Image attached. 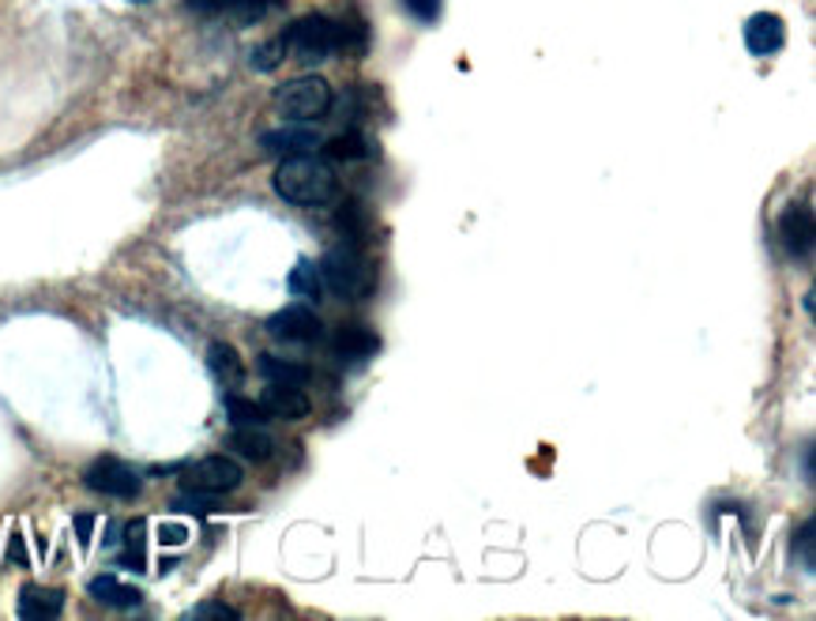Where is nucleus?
Instances as JSON below:
<instances>
[{
	"instance_id": "nucleus-31",
	"label": "nucleus",
	"mask_w": 816,
	"mask_h": 621,
	"mask_svg": "<svg viewBox=\"0 0 816 621\" xmlns=\"http://www.w3.org/2000/svg\"><path fill=\"white\" fill-rule=\"evenodd\" d=\"M12 561L15 565H26V550H23V538L20 535L12 538Z\"/></svg>"
},
{
	"instance_id": "nucleus-18",
	"label": "nucleus",
	"mask_w": 816,
	"mask_h": 621,
	"mask_svg": "<svg viewBox=\"0 0 816 621\" xmlns=\"http://www.w3.org/2000/svg\"><path fill=\"white\" fill-rule=\"evenodd\" d=\"M275 8H282V0H226L218 15L230 20L234 26H253V23H260L264 15H271Z\"/></svg>"
},
{
	"instance_id": "nucleus-22",
	"label": "nucleus",
	"mask_w": 816,
	"mask_h": 621,
	"mask_svg": "<svg viewBox=\"0 0 816 621\" xmlns=\"http://www.w3.org/2000/svg\"><path fill=\"white\" fill-rule=\"evenodd\" d=\"M226 415H230L234 426H264L268 422V410L256 404V399H245V396H226Z\"/></svg>"
},
{
	"instance_id": "nucleus-29",
	"label": "nucleus",
	"mask_w": 816,
	"mask_h": 621,
	"mask_svg": "<svg viewBox=\"0 0 816 621\" xmlns=\"http://www.w3.org/2000/svg\"><path fill=\"white\" fill-rule=\"evenodd\" d=\"M185 527H162V532H159V538H162V543H170V546H178V543H185Z\"/></svg>"
},
{
	"instance_id": "nucleus-20",
	"label": "nucleus",
	"mask_w": 816,
	"mask_h": 621,
	"mask_svg": "<svg viewBox=\"0 0 816 621\" xmlns=\"http://www.w3.org/2000/svg\"><path fill=\"white\" fill-rule=\"evenodd\" d=\"M290 290L293 295H301V298H309V301H320L324 298V271H320V264L316 260H301L298 268L290 271Z\"/></svg>"
},
{
	"instance_id": "nucleus-7",
	"label": "nucleus",
	"mask_w": 816,
	"mask_h": 621,
	"mask_svg": "<svg viewBox=\"0 0 816 621\" xmlns=\"http://www.w3.org/2000/svg\"><path fill=\"white\" fill-rule=\"evenodd\" d=\"M779 245H783L791 260L813 257V207L809 204H791L779 215Z\"/></svg>"
},
{
	"instance_id": "nucleus-27",
	"label": "nucleus",
	"mask_w": 816,
	"mask_h": 621,
	"mask_svg": "<svg viewBox=\"0 0 816 621\" xmlns=\"http://www.w3.org/2000/svg\"><path fill=\"white\" fill-rule=\"evenodd\" d=\"M192 618H237V610L226 607V602H200V607L192 610Z\"/></svg>"
},
{
	"instance_id": "nucleus-19",
	"label": "nucleus",
	"mask_w": 816,
	"mask_h": 621,
	"mask_svg": "<svg viewBox=\"0 0 816 621\" xmlns=\"http://www.w3.org/2000/svg\"><path fill=\"white\" fill-rule=\"evenodd\" d=\"M87 591L98 602H106V607H136V602H140V591L128 588V583H121L117 577H95L87 583Z\"/></svg>"
},
{
	"instance_id": "nucleus-17",
	"label": "nucleus",
	"mask_w": 816,
	"mask_h": 621,
	"mask_svg": "<svg viewBox=\"0 0 816 621\" xmlns=\"http://www.w3.org/2000/svg\"><path fill=\"white\" fill-rule=\"evenodd\" d=\"M230 449H234V452H241L245 460L264 463V460H271L275 441H271L268 433H264L260 426H237V429H234V437H230Z\"/></svg>"
},
{
	"instance_id": "nucleus-12",
	"label": "nucleus",
	"mask_w": 816,
	"mask_h": 621,
	"mask_svg": "<svg viewBox=\"0 0 816 621\" xmlns=\"http://www.w3.org/2000/svg\"><path fill=\"white\" fill-rule=\"evenodd\" d=\"M320 143V136L313 129H298V125H290V129H271L260 136V148L268 154H298V151H313Z\"/></svg>"
},
{
	"instance_id": "nucleus-6",
	"label": "nucleus",
	"mask_w": 816,
	"mask_h": 621,
	"mask_svg": "<svg viewBox=\"0 0 816 621\" xmlns=\"http://www.w3.org/2000/svg\"><path fill=\"white\" fill-rule=\"evenodd\" d=\"M84 482L95 493H106V497H136L140 493V474H136L128 463L114 460V456H103V460H95L90 468L84 471Z\"/></svg>"
},
{
	"instance_id": "nucleus-16",
	"label": "nucleus",
	"mask_w": 816,
	"mask_h": 621,
	"mask_svg": "<svg viewBox=\"0 0 816 621\" xmlns=\"http://www.w3.org/2000/svg\"><path fill=\"white\" fill-rule=\"evenodd\" d=\"M373 154V143L365 140L357 129H346V132H335L332 140L324 143V159L328 162H362Z\"/></svg>"
},
{
	"instance_id": "nucleus-2",
	"label": "nucleus",
	"mask_w": 816,
	"mask_h": 621,
	"mask_svg": "<svg viewBox=\"0 0 816 621\" xmlns=\"http://www.w3.org/2000/svg\"><path fill=\"white\" fill-rule=\"evenodd\" d=\"M320 271H324V287L335 290L339 298H369L377 290V264L369 260V253L354 242H343L335 249L324 253L320 260Z\"/></svg>"
},
{
	"instance_id": "nucleus-9",
	"label": "nucleus",
	"mask_w": 816,
	"mask_h": 621,
	"mask_svg": "<svg viewBox=\"0 0 816 621\" xmlns=\"http://www.w3.org/2000/svg\"><path fill=\"white\" fill-rule=\"evenodd\" d=\"M377 351H380V335H377V332H369V328H362V324H343V328H335V335H332V354H335L339 362L362 365V362H369Z\"/></svg>"
},
{
	"instance_id": "nucleus-26",
	"label": "nucleus",
	"mask_w": 816,
	"mask_h": 621,
	"mask_svg": "<svg viewBox=\"0 0 816 621\" xmlns=\"http://www.w3.org/2000/svg\"><path fill=\"white\" fill-rule=\"evenodd\" d=\"M402 8H407V12L415 15L418 23H437L440 20V8H444V0H402Z\"/></svg>"
},
{
	"instance_id": "nucleus-5",
	"label": "nucleus",
	"mask_w": 816,
	"mask_h": 621,
	"mask_svg": "<svg viewBox=\"0 0 816 621\" xmlns=\"http://www.w3.org/2000/svg\"><path fill=\"white\" fill-rule=\"evenodd\" d=\"M241 468L230 460V456H207V460L192 463L181 474V486L185 493H204V497H218V493H230L241 486Z\"/></svg>"
},
{
	"instance_id": "nucleus-23",
	"label": "nucleus",
	"mask_w": 816,
	"mask_h": 621,
	"mask_svg": "<svg viewBox=\"0 0 816 621\" xmlns=\"http://www.w3.org/2000/svg\"><path fill=\"white\" fill-rule=\"evenodd\" d=\"M282 57H287V45H282V39H271L264 45H256L253 50V68L256 72H271L282 65Z\"/></svg>"
},
{
	"instance_id": "nucleus-3",
	"label": "nucleus",
	"mask_w": 816,
	"mask_h": 621,
	"mask_svg": "<svg viewBox=\"0 0 816 621\" xmlns=\"http://www.w3.org/2000/svg\"><path fill=\"white\" fill-rule=\"evenodd\" d=\"M332 84L324 76H298L287 79L282 87H275V109L287 121H320L332 114Z\"/></svg>"
},
{
	"instance_id": "nucleus-11",
	"label": "nucleus",
	"mask_w": 816,
	"mask_h": 621,
	"mask_svg": "<svg viewBox=\"0 0 816 621\" xmlns=\"http://www.w3.org/2000/svg\"><path fill=\"white\" fill-rule=\"evenodd\" d=\"M260 407L268 410V418H290V422H301V418H309V396L301 388L293 385H268L260 396Z\"/></svg>"
},
{
	"instance_id": "nucleus-14",
	"label": "nucleus",
	"mask_w": 816,
	"mask_h": 621,
	"mask_svg": "<svg viewBox=\"0 0 816 621\" xmlns=\"http://www.w3.org/2000/svg\"><path fill=\"white\" fill-rule=\"evenodd\" d=\"M256 370H260V377L268 381V385H293V388H301V385H309V365H301V362H287V358H279V354H264L260 362H256Z\"/></svg>"
},
{
	"instance_id": "nucleus-21",
	"label": "nucleus",
	"mask_w": 816,
	"mask_h": 621,
	"mask_svg": "<svg viewBox=\"0 0 816 621\" xmlns=\"http://www.w3.org/2000/svg\"><path fill=\"white\" fill-rule=\"evenodd\" d=\"M365 45H369V34H365L362 20H339L335 23V50L351 53V57H362Z\"/></svg>"
},
{
	"instance_id": "nucleus-13",
	"label": "nucleus",
	"mask_w": 816,
	"mask_h": 621,
	"mask_svg": "<svg viewBox=\"0 0 816 621\" xmlns=\"http://www.w3.org/2000/svg\"><path fill=\"white\" fill-rule=\"evenodd\" d=\"M61 610H64V591H57V588L26 583V588L20 591V618L45 621V618H57Z\"/></svg>"
},
{
	"instance_id": "nucleus-1",
	"label": "nucleus",
	"mask_w": 816,
	"mask_h": 621,
	"mask_svg": "<svg viewBox=\"0 0 816 621\" xmlns=\"http://www.w3.org/2000/svg\"><path fill=\"white\" fill-rule=\"evenodd\" d=\"M275 193L293 207H324L339 196V173L313 151L287 154L271 178Z\"/></svg>"
},
{
	"instance_id": "nucleus-28",
	"label": "nucleus",
	"mask_w": 816,
	"mask_h": 621,
	"mask_svg": "<svg viewBox=\"0 0 816 621\" xmlns=\"http://www.w3.org/2000/svg\"><path fill=\"white\" fill-rule=\"evenodd\" d=\"M185 4H189V12H196V15H218L226 0H185Z\"/></svg>"
},
{
	"instance_id": "nucleus-8",
	"label": "nucleus",
	"mask_w": 816,
	"mask_h": 621,
	"mask_svg": "<svg viewBox=\"0 0 816 621\" xmlns=\"http://www.w3.org/2000/svg\"><path fill=\"white\" fill-rule=\"evenodd\" d=\"M268 335L279 343H313L320 340V321L309 306H287L268 321Z\"/></svg>"
},
{
	"instance_id": "nucleus-15",
	"label": "nucleus",
	"mask_w": 816,
	"mask_h": 621,
	"mask_svg": "<svg viewBox=\"0 0 816 621\" xmlns=\"http://www.w3.org/2000/svg\"><path fill=\"white\" fill-rule=\"evenodd\" d=\"M207 365H211V373H215V377L223 381L226 388L245 385L241 354H237L230 343H211V346H207Z\"/></svg>"
},
{
	"instance_id": "nucleus-32",
	"label": "nucleus",
	"mask_w": 816,
	"mask_h": 621,
	"mask_svg": "<svg viewBox=\"0 0 816 621\" xmlns=\"http://www.w3.org/2000/svg\"><path fill=\"white\" fill-rule=\"evenodd\" d=\"M136 4H143V0H136Z\"/></svg>"
},
{
	"instance_id": "nucleus-30",
	"label": "nucleus",
	"mask_w": 816,
	"mask_h": 621,
	"mask_svg": "<svg viewBox=\"0 0 816 621\" xmlns=\"http://www.w3.org/2000/svg\"><path fill=\"white\" fill-rule=\"evenodd\" d=\"M90 527H95V516H76V532H79V543H90Z\"/></svg>"
},
{
	"instance_id": "nucleus-25",
	"label": "nucleus",
	"mask_w": 816,
	"mask_h": 621,
	"mask_svg": "<svg viewBox=\"0 0 816 621\" xmlns=\"http://www.w3.org/2000/svg\"><path fill=\"white\" fill-rule=\"evenodd\" d=\"M813 520H805L802 532H794V554H802V569L813 572L816 569V550H813Z\"/></svg>"
},
{
	"instance_id": "nucleus-4",
	"label": "nucleus",
	"mask_w": 816,
	"mask_h": 621,
	"mask_svg": "<svg viewBox=\"0 0 816 621\" xmlns=\"http://www.w3.org/2000/svg\"><path fill=\"white\" fill-rule=\"evenodd\" d=\"M282 45L301 61V65H320L335 53V20L328 15H301L298 23L287 26Z\"/></svg>"
},
{
	"instance_id": "nucleus-10",
	"label": "nucleus",
	"mask_w": 816,
	"mask_h": 621,
	"mask_svg": "<svg viewBox=\"0 0 816 621\" xmlns=\"http://www.w3.org/2000/svg\"><path fill=\"white\" fill-rule=\"evenodd\" d=\"M783 42H786V26L779 15L756 12L753 20L745 23V45L753 57H772V53L783 50Z\"/></svg>"
},
{
	"instance_id": "nucleus-24",
	"label": "nucleus",
	"mask_w": 816,
	"mask_h": 621,
	"mask_svg": "<svg viewBox=\"0 0 816 621\" xmlns=\"http://www.w3.org/2000/svg\"><path fill=\"white\" fill-rule=\"evenodd\" d=\"M125 543H128V550L121 554V565H128V569H143V520H132V524H128Z\"/></svg>"
}]
</instances>
